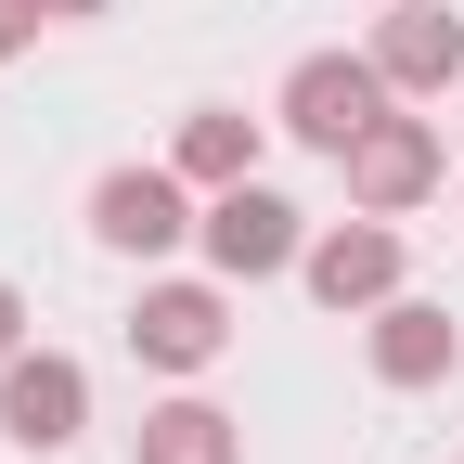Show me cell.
Here are the masks:
<instances>
[{"label": "cell", "instance_id": "cell-4", "mask_svg": "<svg viewBox=\"0 0 464 464\" xmlns=\"http://www.w3.org/2000/svg\"><path fill=\"white\" fill-rule=\"evenodd\" d=\"M219 258H232V271H271V258H284V207H271V194H232V207H219Z\"/></svg>", "mask_w": 464, "mask_h": 464}, {"label": "cell", "instance_id": "cell-1", "mask_svg": "<svg viewBox=\"0 0 464 464\" xmlns=\"http://www.w3.org/2000/svg\"><path fill=\"white\" fill-rule=\"evenodd\" d=\"M297 130H310V142H362V130H374V78H362V65H310V78H297Z\"/></svg>", "mask_w": 464, "mask_h": 464}, {"label": "cell", "instance_id": "cell-6", "mask_svg": "<svg viewBox=\"0 0 464 464\" xmlns=\"http://www.w3.org/2000/svg\"><path fill=\"white\" fill-rule=\"evenodd\" d=\"M362 284H387V246H374V232H348V246H323V297H362Z\"/></svg>", "mask_w": 464, "mask_h": 464}, {"label": "cell", "instance_id": "cell-9", "mask_svg": "<svg viewBox=\"0 0 464 464\" xmlns=\"http://www.w3.org/2000/svg\"><path fill=\"white\" fill-rule=\"evenodd\" d=\"M26 26H39V0H0V52H14V39H26Z\"/></svg>", "mask_w": 464, "mask_h": 464}, {"label": "cell", "instance_id": "cell-2", "mask_svg": "<svg viewBox=\"0 0 464 464\" xmlns=\"http://www.w3.org/2000/svg\"><path fill=\"white\" fill-rule=\"evenodd\" d=\"M0 413H14V439H65V426H78V374H52V362H39V374L0 387Z\"/></svg>", "mask_w": 464, "mask_h": 464}, {"label": "cell", "instance_id": "cell-7", "mask_svg": "<svg viewBox=\"0 0 464 464\" xmlns=\"http://www.w3.org/2000/svg\"><path fill=\"white\" fill-rule=\"evenodd\" d=\"M362 168H374V194H413V181H426V142H400V130H387Z\"/></svg>", "mask_w": 464, "mask_h": 464}, {"label": "cell", "instance_id": "cell-8", "mask_svg": "<svg viewBox=\"0 0 464 464\" xmlns=\"http://www.w3.org/2000/svg\"><path fill=\"white\" fill-rule=\"evenodd\" d=\"M168 464H219V439H207V413H168V439H155Z\"/></svg>", "mask_w": 464, "mask_h": 464}, {"label": "cell", "instance_id": "cell-3", "mask_svg": "<svg viewBox=\"0 0 464 464\" xmlns=\"http://www.w3.org/2000/svg\"><path fill=\"white\" fill-rule=\"evenodd\" d=\"M103 232H116V246H168L181 207H168V181H103Z\"/></svg>", "mask_w": 464, "mask_h": 464}, {"label": "cell", "instance_id": "cell-10", "mask_svg": "<svg viewBox=\"0 0 464 464\" xmlns=\"http://www.w3.org/2000/svg\"><path fill=\"white\" fill-rule=\"evenodd\" d=\"M0 335H14V297H0Z\"/></svg>", "mask_w": 464, "mask_h": 464}, {"label": "cell", "instance_id": "cell-5", "mask_svg": "<svg viewBox=\"0 0 464 464\" xmlns=\"http://www.w3.org/2000/svg\"><path fill=\"white\" fill-rule=\"evenodd\" d=\"M142 323H155V348H168V362H207V335H219V310H207V297H155Z\"/></svg>", "mask_w": 464, "mask_h": 464}]
</instances>
